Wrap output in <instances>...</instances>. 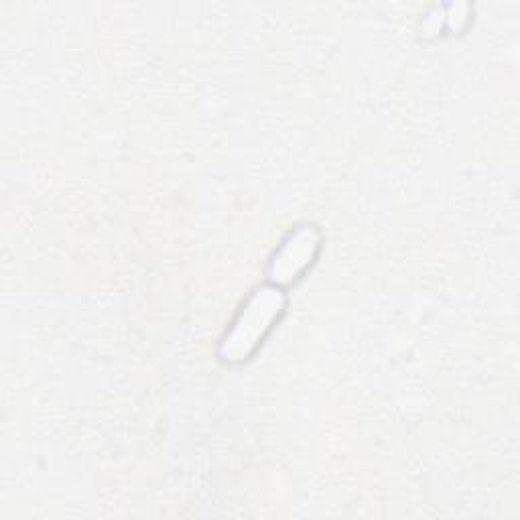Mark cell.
Here are the masks:
<instances>
[{"mask_svg": "<svg viewBox=\"0 0 520 520\" xmlns=\"http://www.w3.org/2000/svg\"><path fill=\"white\" fill-rule=\"evenodd\" d=\"M275 313H279V295H275V291H263V295H258L246 311V325L240 323L242 328H238L230 338V350L246 352V346L252 344L258 334L265 332Z\"/></svg>", "mask_w": 520, "mask_h": 520, "instance_id": "cell-1", "label": "cell"}, {"mask_svg": "<svg viewBox=\"0 0 520 520\" xmlns=\"http://www.w3.org/2000/svg\"><path fill=\"white\" fill-rule=\"evenodd\" d=\"M315 242H313V232L303 230L299 232L289 246L283 250L281 258L277 260V271H279V279H289L291 275H295L305 263H307V256H311Z\"/></svg>", "mask_w": 520, "mask_h": 520, "instance_id": "cell-2", "label": "cell"}]
</instances>
